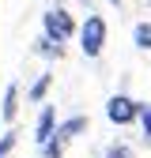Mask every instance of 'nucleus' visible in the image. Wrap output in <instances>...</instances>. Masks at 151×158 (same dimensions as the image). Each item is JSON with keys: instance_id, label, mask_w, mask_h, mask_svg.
Masks as SVG:
<instances>
[{"instance_id": "f8f14e48", "label": "nucleus", "mask_w": 151, "mask_h": 158, "mask_svg": "<svg viewBox=\"0 0 151 158\" xmlns=\"http://www.w3.org/2000/svg\"><path fill=\"white\" fill-rule=\"evenodd\" d=\"M11 143H15V135H4V139H0V154H8V151H11Z\"/></svg>"}, {"instance_id": "1a4fd4ad", "label": "nucleus", "mask_w": 151, "mask_h": 158, "mask_svg": "<svg viewBox=\"0 0 151 158\" xmlns=\"http://www.w3.org/2000/svg\"><path fill=\"white\" fill-rule=\"evenodd\" d=\"M106 158H136V154H132V147H125V143H113L106 151Z\"/></svg>"}, {"instance_id": "423d86ee", "label": "nucleus", "mask_w": 151, "mask_h": 158, "mask_svg": "<svg viewBox=\"0 0 151 158\" xmlns=\"http://www.w3.org/2000/svg\"><path fill=\"white\" fill-rule=\"evenodd\" d=\"M132 38H136V45H140V49H151V23H136Z\"/></svg>"}, {"instance_id": "ddd939ff", "label": "nucleus", "mask_w": 151, "mask_h": 158, "mask_svg": "<svg viewBox=\"0 0 151 158\" xmlns=\"http://www.w3.org/2000/svg\"><path fill=\"white\" fill-rule=\"evenodd\" d=\"M110 4H121V0H110Z\"/></svg>"}, {"instance_id": "9d476101", "label": "nucleus", "mask_w": 151, "mask_h": 158, "mask_svg": "<svg viewBox=\"0 0 151 158\" xmlns=\"http://www.w3.org/2000/svg\"><path fill=\"white\" fill-rule=\"evenodd\" d=\"M45 90H49V75H42V79H38V83L30 87V98H34V102H38V98H42Z\"/></svg>"}, {"instance_id": "20e7f679", "label": "nucleus", "mask_w": 151, "mask_h": 158, "mask_svg": "<svg viewBox=\"0 0 151 158\" xmlns=\"http://www.w3.org/2000/svg\"><path fill=\"white\" fill-rule=\"evenodd\" d=\"M106 117H110L113 124H128V121H136V117H140V106L132 102V98L117 94V98H110V106H106Z\"/></svg>"}, {"instance_id": "7ed1b4c3", "label": "nucleus", "mask_w": 151, "mask_h": 158, "mask_svg": "<svg viewBox=\"0 0 151 158\" xmlns=\"http://www.w3.org/2000/svg\"><path fill=\"white\" fill-rule=\"evenodd\" d=\"M83 128H87V121H83V117H76V121H68V124H61V128H57V132L49 135V143H45V158H61V151H64V143L72 139L76 132H83Z\"/></svg>"}, {"instance_id": "39448f33", "label": "nucleus", "mask_w": 151, "mask_h": 158, "mask_svg": "<svg viewBox=\"0 0 151 158\" xmlns=\"http://www.w3.org/2000/svg\"><path fill=\"white\" fill-rule=\"evenodd\" d=\"M49 135H53V106L42 109V117H38V135H34V139L45 147V143H49Z\"/></svg>"}, {"instance_id": "f03ea898", "label": "nucleus", "mask_w": 151, "mask_h": 158, "mask_svg": "<svg viewBox=\"0 0 151 158\" xmlns=\"http://www.w3.org/2000/svg\"><path fill=\"white\" fill-rule=\"evenodd\" d=\"M42 23H45V34L53 38V42H68V38H72V30H76L72 15H68L64 8H49V11L42 15Z\"/></svg>"}, {"instance_id": "6e6552de", "label": "nucleus", "mask_w": 151, "mask_h": 158, "mask_svg": "<svg viewBox=\"0 0 151 158\" xmlns=\"http://www.w3.org/2000/svg\"><path fill=\"white\" fill-rule=\"evenodd\" d=\"M38 53H49V56H57V53H61V42H53V38L45 34L42 42H38Z\"/></svg>"}, {"instance_id": "9b49d317", "label": "nucleus", "mask_w": 151, "mask_h": 158, "mask_svg": "<svg viewBox=\"0 0 151 158\" xmlns=\"http://www.w3.org/2000/svg\"><path fill=\"white\" fill-rule=\"evenodd\" d=\"M140 124H144V135L151 139V106H140Z\"/></svg>"}, {"instance_id": "0eeeda50", "label": "nucleus", "mask_w": 151, "mask_h": 158, "mask_svg": "<svg viewBox=\"0 0 151 158\" xmlns=\"http://www.w3.org/2000/svg\"><path fill=\"white\" fill-rule=\"evenodd\" d=\"M15 109H19V94H15V87H8V94H4V121H11Z\"/></svg>"}, {"instance_id": "f257e3e1", "label": "nucleus", "mask_w": 151, "mask_h": 158, "mask_svg": "<svg viewBox=\"0 0 151 158\" xmlns=\"http://www.w3.org/2000/svg\"><path fill=\"white\" fill-rule=\"evenodd\" d=\"M80 45H83L87 56H98L102 53V45H106V19L102 15H87V23L80 30Z\"/></svg>"}]
</instances>
